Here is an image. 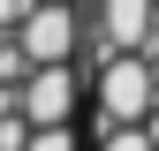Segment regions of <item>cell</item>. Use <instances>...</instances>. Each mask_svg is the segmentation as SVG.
Returning a JSON list of instances; mask_svg holds the SVG:
<instances>
[{
    "mask_svg": "<svg viewBox=\"0 0 159 151\" xmlns=\"http://www.w3.org/2000/svg\"><path fill=\"white\" fill-rule=\"evenodd\" d=\"M76 38H84V15L68 0H38L23 23H15V53H23V68H68Z\"/></svg>",
    "mask_w": 159,
    "mask_h": 151,
    "instance_id": "obj_1",
    "label": "cell"
},
{
    "mask_svg": "<svg viewBox=\"0 0 159 151\" xmlns=\"http://www.w3.org/2000/svg\"><path fill=\"white\" fill-rule=\"evenodd\" d=\"M152 68H144V53H106L98 61V121L106 128H136L152 113Z\"/></svg>",
    "mask_w": 159,
    "mask_h": 151,
    "instance_id": "obj_2",
    "label": "cell"
},
{
    "mask_svg": "<svg viewBox=\"0 0 159 151\" xmlns=\"http://www.w3.org/2000/svg\"><path fill=\"white\" fill-rule=\"evenodd\" d=\"M15 113L30 128H68V113H76V61L68 68H30L23 91H15Z\"/></svg>",
    "mask_w": 159,
    "mask_h": 151,
    "instance_id": "obj_3",
    "label": "cell"
},
{
    "mask_svg": "<svg viewBox=\"0 0 159 151\" xmlns=\"http://www.w3.org/2000/svg\"><path fill=\"white\" fill-rule=\"evenodd\" d=\"M98 45L106 53H144L152 45V0H98Z\"/></svg>",
    "mask_w": 159,
    "mask_h": 151,
    "instance_id": "obj_4",
    "label": "cell"
},
{
    "mask_svg": "<svg viewBox=\"0 0 159 151\" xmlns=\"http://www.w3.org/2000/svg\"><path fill=\"white\" fill-rule=\"evenodd\" d=\"M23 151H76V128H30Z\"/></svg>",
    "mask_w": 159,
    "mask_h": 151,
    "instance_id": "obj_5",
    "label": "cell"
},
{
    "mask_svg": "<svg viewBox=\"0 0 159 151\" xmlns=\"http://www.w3.org/2000/svg\"><path fill=\"white\" fill-rule=\"evenodd\" d=\"M98 151H152V144H144V128H106Z\"/></svg>",
    "mask_w": 159,
    "mask_h": 151,
    "instance_id": "obj_6",
    "label": "cell"
},
{
    "mask_svg": "<svg viewBox=\"0 0 159 151\" xmlns=\"http://www.w3.org/2000/svg\"><path fill=\"white\" fill-rule=\"evenodd\" d=\"M30 15V0H0V38H8V23H23Z\"/></svg>",
    "mask_w": 159,
    "mask_h": 151,
    "instance_id": "obj_7",
    "label": "cell"
},
{
    "mask_svg": "<svg viewBox=\"0 0 159 151\" xmlns=\"http://www.w3.org/2000/svg\"><path fill=\"white\" fill-rule=\"evenodd\" d=\"M136 128H144V144L159 151V98H152V113H144V121H136Z\"/></svg>",
    "mask_w": 159,
    "mask_h": 151,
    "instance_id": "obj_8",
    "label": "cell"
},
{
    "mask_svg": "<svg viewBox=\"0 0 159 151\" xmlns=\"http://www.w3.org/2000/svg\"><path fill=\"white\" fill-rule=\"evenodd\" d=\"M30 8H38V0H30Z\"/></svg>",
    "mask_w": 159,
    "mask_h": 151,
    "instance_id": "obj_9",
    "label": "cell"
}]
</instances>
